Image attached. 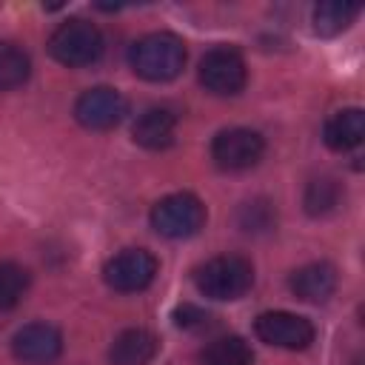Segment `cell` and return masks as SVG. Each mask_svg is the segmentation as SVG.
Masks as SVG:
<instances>
[{"instance_id":"1","label":"cell","mask_w":365,"mask_h":365,"mask_svg":"<svg viewBox=\"0 0 365 365\" xmlns=\"http://www.w3.org/2000/svg\"><path fill=\"white\" fill-rule=\"evenodd\" d=\"M128 63L148 83H168L185 68V43L171 31H151L128 48Z\"/></svg>"},{"instance_id":"2","label":"cell","mask_w":365,"mask_h":365,"mask_svg":"<svg viewBox=\"0 0 365 365\" xmlns=\"http://www.w3.org/2000/svg\"><path fill=\"white\" fill-rule=\"evenodd\" d=\"M194 285L208 299L231 302V299H240L251 291L254 265L240 254H220L194 271Z\"/></svg>"},{"instance_id":"3","label":"cell","mask_w":365,"mask_h":365,"mask_svg":"<svg viewBox=\"0 0 365 365\" xmlns=\"http://www.w3.org/2000/svg\"><path fill=\"white\" fill-rule=\"evenodd\" d=\"M48 54L68 68L91 66L103 54V34L94 23L71 17V20L60 23L54 29V34L48 37Z\"/></svg>"},{"instance_id":"4","label":"cell","mask_w":365,"mask_h":365,"mask_svg":"<svg viewBox=\"0 0 365 365\" xmlns=\"http://www.w3.org/2000/svg\"><path fill=\"white\" fill-rule=\"evenodd\" d=\"M202 225H205V205L200 202V197L188 191L168 194L157 200V205L151 208V228L160 237L185 240V237H194Z\"/></svg>"},{"instance_id":"5","label":"cell","mask_w":365,"mask_h":365,"mask_svg":"<svg viewBox=\"0 0 365 365\" xmlns=\"http://www.w3.org/2000/svg\"><path fill=\"white\" fill-rule=\"evenodd\" d=\"M245 80H248V68H245L242 54L234 46H214L211 51L202 54L200 83L205 86V91L231 97L245 88Z\"/></svg>"},{"instance_id":"6","label":"cell","mask_w":365,"mask_h":365,"mask_svg":"<svg viewBox=\"0 0 365 365\" xmlns=\"http://www.w3.org/2000/svg\"><path fill=\"white\" fill-rule=\"evenodd\" d=\"M154 277H157V259L145 248H125V251L114 254L103 268L106 285L120 294H137V291L148 288L154 282Z\"/></svg>"},{"instance_id":"7","label":"cell","mask_w":365,"mask_h":365,"mask_svg":"<svg viewBox=\"0 0 365 365\" xmlns=\"http://www.w3.org/2000/svg\"><path fill=\"white\" fill-rule=\"evenodd\" d=\"M254 334L265 345L285 348V351H305L317 336L314 325L305 317L291 314V311H265V314H259L257 322H254Z\"/></svg>"},{"instance_id":"8","label":"cell","mask_w":365,"mask_h":365,"mask_svg":"<svg viewBox=\"0 0 365 365\" xmlns=\"http://www.w3.org/2000/svg\"><path fill=\"white\" fill-rule=\"evenodd\" d=\"M128 114L125 97L111 86H94L83 91L74 103V117L83 128L91 131H108Z\"/></svg>"},{"instance_id":"9","label":"cell","mask_w":365,"mask_h":365,"mask_svg":"<svg viewBox=\"0 0 365 365\" xmlns=\"http://www.w3.org/2000/svg\"><path fill=\"white\" fill-rule=\"evenodd\" d=\"M265 154V140L251 128H225L211 143V157L222 171H245Z\"/></svg>"},{"instance_id":"10","label":"cell","mask_w":365,"mask_h":365,"mask_svg":"<svg viewBox=\"0 0 365 365\" xmlns=\"http://www.w3.org/2000/svg\"><path fill=\"white\" fill-rule=\"evenodd\" d=\"M63 351V334L48 322H29L11 339V354L23 365H48Z\"/></svg>"},{"instance_id":"11","label":"cell","mask_w":365,"mask_h":365,"mask_svg":"<svg viewBox=\"0 0 365 365\" xmlns=\"http://www.w3.org/2000/svg\"><path fill=\"white\" fill-rule=\"evenodd\" d=\"M174 131H177V114L171 108H145L131 128L134 143L151 151L168 148L174 143Z\"/></svg>"},{"instance_id":"12","label":"cell","mask_w":365,"mask_h":365,"mask_svg":"<svg viewBox=\"0 0 365 365\" xmlns=\"http://www.w3.org/2000/svg\"><path fill=\"white\" fill-rule=\"evenodd\" d=\"M291 291L302 302H325L336 291V271L331 262H308L291 274Z\"/></svg>"},{"instance_id":"13","label":"cell","mask_w":365,"mask_h":365,"mask_svg":"<svg viewBox=\"0 0 365 365\" xmlns=\"http://www.w3.org/2000/svg\"><path fill=\"white\" fill-rule=\"evenodd\" d=\"M157 336L145 328H128L114 336L108 348V362L111 365H148L157 356Z\"/></svg>"},{"instance_id":"14","label":"cell","mask_w":365,"mask_h":365,"mask_svg":"<svg viewBox=\"0 0 365 365\" xmlns=\"http://www.w3.org/2000/svg\"><path fill=\"white\" fill-rule=\"evenodd\" d=\"M365 137V114L362 108H339L325 120L322 140L334 151H351Z\"/></svg>"},{"instance_id":"15","label":"cell","mask_w":365,"mask_h":365,"mask_svg":"<svg viewBox=\"0 0 365 365\" xmlns=\"http://www.w3.org/2000/svg\"><path fill=\"white\" fill-rule=\"evenodd\" d=\"M200 365H254V351L242 336H217L200 351Z\"/></svg>"},{"instance_id":"16","label":"cell","mask_w":365,"mask_h":365,"mask_svg":"<svg viewBox=\"0 0 365 365\" xmlns=\"http://www.w3.org/2000/svg\"><path fill=\"white\" fill-rule=\"evenodd\" d=\"M356 14H359L356 3H339V0L319 3L314 6V31L319 37H336L356 20Z\"/></svg>"},{"instance_id":"17","label":"cell","mask_w":365,"mask_h":365,"mask_svg":"<svg viewBox=\"0 0 365 365\" xmlns=\"http://www.w3.org/2000/svg\"><path fill=\"white\" fill-rule=\"evenodd\" d=\"M31 74V60L17 43L0 40V91L20 88Z\"/></svg>"},{"instance_id":"18","label":"cell","mask_w":365,"mask_h":365,"mask_svg":"<svg viewBox=\"0 0 365 365\" xmlns=\"http://www.w3.org/2000/svg\"><path fill=\"white\" fill-rule=\"evenodd\" d=\"M342 200V185L334 177H317L305 188V211L311 217H325L331 214Z\"/></svg>"},{"instance_id":"19","label":"cell","mask_w":365,"mask_h":365,"mask_svg":"<svg viewBox=\"0 0 365 365\" xmlns=\"http://www.w3.org/2000/svg\"><path fill=\"white\" fill-rule=\"evenodd\" d=\"M29 288V271L17 262H0V311L14 308Z\"/></svg>"},{"instance_id":"20","label":"cell","mask_w":365,"mask_h":365,"mask_svg":"<svg viewBox=\"0 0 365 365\" xmlns=\"http://www.w3.org/2000/svg\"><path fill=\"white\" fill-rule=\"evenodd\" d=\"M240 225L245 231H265L274 225V211L265 200H254V202H245L242 211H240Z\"/></svg>"},{"instance_id":"21","label":"cell","mask_w":365,"mask_h":365,"mask_svg":"<svg viewBox=\"0 0 365 365\" xmlns=\"http://www.w3.org/2000/svg\"><path fill=\"white\" fill-rule=\"evenodd\" d=\"M174 317H177V325H180V328H205V325H211V317H208L205 311L194 308V305L177 308Z\"/></svg>"}]
</instances>
